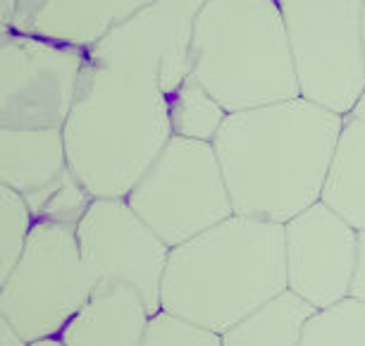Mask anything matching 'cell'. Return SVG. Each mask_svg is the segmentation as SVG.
Instances as JSON below:
<instances>
[{
  "label": "cell",
  "instance_id": "16",
  "mask_svg": "<svg viewBox=\"0 0 365 346\" xmlns=\"http://www.w3.org/2000/svg\"><path fill=\"white\" fill-rule=\"evenodd\" d=\"M313 313L311 303L284 289L222 332V346H299Z\"/></svg>",
  "mask_w": 365,
  "mask_h": 346
},
{
  "label": "cell",
  "instance_id": "10",
  "mask_svg": "<svg viewBox=\"0 0 365 346\" xmlns=\"http://www.w3.org/2000/svg\"><path fill=\"white\" fill-rule=\"evenodd\" d=\"M358 230L327 203H313L284 223L287 289L311 303L329 308L351 296Z\"/></svg>",
  "mask_w": 365,
  "mask_h": 346
},
{
  "label": "cell",
  "instance_id": "14",
  "mask_svg": "<svg viewBox=\"0 0 365 346\" xmlns=\"http://www.w3.org/2000/svg\"><path fill=\"white\" fill-rule=\"evenodd\" d=\"M153 310L134 287L98 282L60 332L63 346H141Z\"/></svg>",
  "mask_w": 365,
  "mask_h": 346
},
{
  "label": "cell",
  "instance_id": "8",
  "mask_svg": "<svg viewBox=\"0 0 365 346\" xmlns=\"http://www.w3.org/2000/svg\"><path fill=\"white\" fill-rule=\"evenodd\" d=\"M86 51L19 31H3V127H65L79 91Z\"/></svg>",
  "mask_w": 365,
  "mask_h": 346
},
{
  "label": "cell",
  "instance_id": "21",
  "mask_svg": "<svg viewBox=\"0 0 365 346\" xmlns=\"http://www.w3.org/2000/svg\"><path fill=\"white\" fill-rule=\"evenodd\" d=\"M351 296L365 301V230L358 232L356 265H354V280H351Z\"/></svg>",
  "mask_w": 365,
  "mask_h": 346
},
{
  "label": "cell",
  "instance_id": "23",
  "mask_svg": "<svg viewBox=\"0 0 365 346\" xmlns=\"http://www.w3.org/2000/svg\"><path fill=\"white\" fill-rule=\"evenodd\" d=\"M346 117H356V120H363V122H365V93L361 96V98H358V103L354 106V110H351V113H349Z\"/></svg>",
  "mask_w": 365,
  "mask_h": 346
},
{
  "label": "cell",
  "instance_id": "12",
  "mask_svg": "<svg viewBox=\"0 0 365 346\" xmlns=\"http://www.w3.org/2000/svg\"><path fill=\"white\" fill-rule=\"evenodd\" d=\"M150 0H17L12 31L88 51Z\"/></svg>",
  "mask_w": 365,
  "mask_h": 346
},
{
  "label": "cell",
  "instance_id": "19",
  "mask_svg": "<svg viewBox=\"0 0 365 346\" xmlns=\"http://www.w3.org/2000/svg\"><path fill=\"white\" fill-rule=\"evenodd\" d=\"M34 225L36 220L26 200L15 189L0 184V282L22 258Z\"/></svg>",
  "mask_w": 365,
  "mask_h": 346
},
{
  "label": "cell",
  "instance_id": "24",
  "mask_svg": "<svg viewBox=\"0 0 365 346\" xmlns=\"http://www.w3.org/2000/svg\"><path fill=\"white\" fill-rule=\"evenodd\" d=\"M29 346H63V342L58 337H53V339H41V342H34Z\"/></svg>",
  "mask_w": 365,
  "mask_h": 346
},
{
  "label": "cell",
  "instance_id": "6",
  "mask_svg": "<svg viewBox=\"0 0 365 346\" xmlns=\"http://www.w3.org/2000/svg\"><path fill=\"white\" fill-rule=\"evenodd\" d=\"M98 285L81 255L77 227L36 223L22 258L0 282V315L26 342L60 337Z\"/></svg>",
  "mask_w": 365,
  "mask_h": 346
},
{
  "label": "cell",
  "instance_id": "17",
  "mask_svg": "<svg viewBox=\"0 0 365 346\" xmlns=\"http://www.w3.org/2000/svg\"><path fill=\"white\" fill-rule=\"evenodd\" d=\"M227 115L230 113L191 74L182 81V86L170 98V122L175 136L215 141Z\"/></svg>",
  "mask_w": 365,
  "mask_h": 346
},
{
  "label": "cell",
  "instance_id": "22",
  "mask_svg": "<svg viewBox=\"0 0 365 346\" xmlns=\"http://www.w3.org/2000/svg\"><path fill=\"white\" fill-rule=\"evenodd\" d=\"M0 346H29L15 325L3 315H0Z\"/></svg>",
  "mask_w": 365,
  "mask_h": 346
},
{
  "label": "cell",
  "instance_id": "11",
  "mask_svg": "<svg viewBox=\"0 0 365 346\" xmlns=\"http://www.w3.org/2000/svg\"><path fill=\"white\" fill-rule=\"evenodd\" d=\"M203 5L205 0H150L88 48V58L155 72L172 98L191 74V36Z\"/></svg>",
  "mask_w": 365,
  "mask_h": 346
},
{
  "label": "cell",
  "instance_id": "25",
  "mask_svg": "<svg viewBox=\"0 0 365 346\" xmlns=\"http://www.w3.org/2000/svg\"><path fill=\"white\" fill-rule=\"evenodd\" d=\"M363 41H365V8H363Z\"/></svg>",
  "mask_w": 365,
  "mask_h": 346
},
{
  "label": "cell",
  "instance_id": "1",
  "mask_svg": "<svg viewBox=\"0 0 365 346\" xmlns=\"http://www.w3.org/2000/svg\"><path fill=\"white\" fill-rule=\"evenodd\" d=\"M344 127V115L292 98L230 113L215 153L239 215L289 223L318 203Z\"/></svg>",
  "mask_w": 365,
  "mask_h": 346
},
{
  "label": "cell",
  "instance_id": "13",
  "mask_svg": "<svg viewBox=\"0 0 365 346\" xmlns=\"http://www.w3.org/2000/svg\"><path fill=\"white\" fill-rule=\"evenodd\" d=\"M0 184L15 189L36 220L48 198L72 172L67 163L63 129L0 127Z\"/></svg>",
  "mask_w": 365,
  "mask_h": 346
},
{
  "label": "cell",
  "instance_id": "3",
  "mask_svg": "<svg viewBox=\"0 0 365 346\" xmlns=\"http://www.w3.org/2000/svg\"><path fill=\"white\" fill-rule=\"evenodd\" d=\"M284 289V225L234 213L172 248L160 308L222 335Z\"/></svg>",
  "mask_w": 365,
  "mask_h": 346
},
{
  "label": "cell",
  "instance_id": "5",
  "mask_svg": "<svg viewBox=\"0 0 365 346\" xmlns=\"http://www.w3.org/2000/svg\"><path fill=\"white\" fill-rule=\"evenodd\" d=\"M299 96L346 117L365 93V0H277Z\"/></svg>",
  "mask_w": 365,
  "mask_h": 346
},
{
  "label": "cell",
  "instance_id": "20",
  "mask_svg": "<svg viewBox=\"0 0 365 346\" xmlns=\"http://www.w3.org/2000/svg\"><path fill=\"white\" fill-rule=\"evenodd\" d=\"M141 346H222V335L160 308L150 315Z\"/></svg>",
  "mask_w": 365,
  "mask_h": 346
},
{
  "label": "cell",
  "instance_id": "2",
  "mask_svg": "<svg viewBox=\"0 0 365 346\" xmlns=\"http://www.w3.org/2000/svg\"><path fill=\"white\" fill-rule=\"evenodd\" d=\"M63 136L72 175L93 198H127L175 136L170 96L155 72L86 58Z\"/></svg>",
  "mask_w": 365,
  "mask_h": 346
},
{
  "label": "cell",
  "instance_id": "4",
  "mask_svg": "<svg viewBox=\"0 0 365 346\" xmlns=\"http://www.w3.org/2000/svg\"><path fill=\"white\" fill-rule=\"evenodd\" d=\"M191 77L227 113L299 98L277 0H205L191 36Z\"/></svg>",
  "mask_w": 365,
  "mask_h": 346
},
{
  "label": "cell",
  "instance_id": "9",
  "mask_svg": "<svg viewBox=\"0 0 365 346\" xmlns=\"http://www.w3.org/2000/svg\"><path fill=\"white\" fill-rule=\"evenodd\" d=\"M77 239L88 270L98 282H122L160 310V292L172 248L150 230L127 198H93Z\"/></svg>",
  "mask_w": 365,
  "mask_h": 346
},
{
  "label": "cell",
  "instance_id": "18",
  "mask_svg": "<svg viewBox=\"0 0 365 346\" xmlns=\"http://www.w3.org/2000/svg\"><path fill=\"white\" fill-rule=\"evenodd\" d=\"M299 346H365V301L346 296L334 306L315 310Z\"/></svg>",
  "mask_w": 365,
  "mask_h": 346
},
{
  "label": "cell",
  "instance_id": "15",
  "mask_svg": "<svg viewBox=\"0 0 365 346\" xmlns=\"http://www.w3.org/2000/svg\"><path fill=\"white\" fill-rule=\"evenodd\" d=\"M322 203L354 225L365 230V122L344 117L329 175L322 189Z\"/></svg>",
  "mask_w": 365,
  "mask_h": 346
},
{
  "label": "cell",
  "instance_id": "7",
  "mask_svg": "<svg viewBox=\"0 0 365 346\" xmlns=\"http://www.w3.org/2000/svg\"><path fill=\"white\" fill-rule=\"evenodd\" d=\"M170 248L234 215L212 141L172 136L127 196Z\"/></svg>",
  "mask_w": 365,
  "mask_h": 346
}]
</instances>
